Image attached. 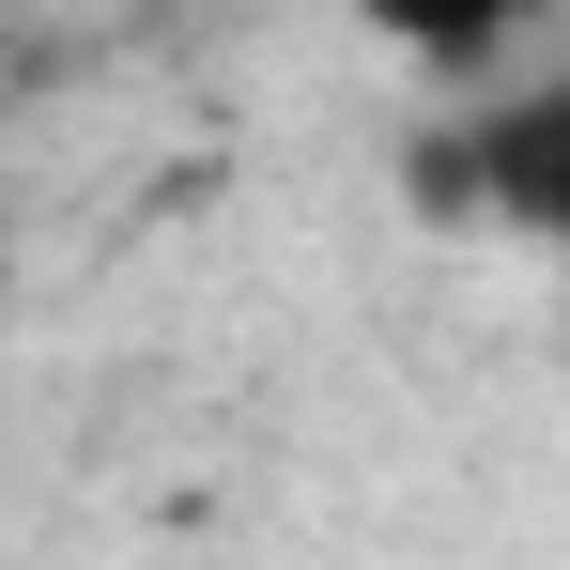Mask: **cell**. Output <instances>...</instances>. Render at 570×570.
Wrapping results in <instances>:
<instances>
[{
  "label": "cell",
  "instance_id": "obj_2",
  "mask_svg": "<svg viewBox=\"0 0 570 570\" xmlns=\"http://www.w3.org/2000/svg\"><path fill=\"white\" fill-rule=\"evenodd\" d=\"M340 16H355V31H385L401 62H432V78H493V62H509L556 0H340Z\"/></svg>",
  "mask_w": 570,
  "mask_h": 570
},
{
  "label": "cell",
  "instance_id": "obj_1",
  "mask_svg": "<svg viewBox=\"0 0 570 570\" xmlns=\"http://www.w3.org/2000/svg\"><path fill=\"white\" fill-rule=\"evenodd\" d=\"M416 216H493V232H570V94H493L401 155Z\"/></svg>",
  "mask_w": 570,
  "mask_h": 570
}]
</instances>
